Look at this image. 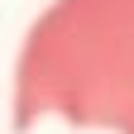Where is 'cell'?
Listing matches in <instances>:
<instances>
[{
  "mask_svg": "<svg viewBox=\"0 0 134 134\" xmlns=\"http://www.w3.org/2000/svg\"><path fill=\"white\" fill-rule=\"evenodd\" d=\"M14 134L38 120L134 134V0H53L14 62Z\"/></svg>",
  "mask_w": 134,
  "mask_h": 134,
  "instance_id": "cell-1",
  "label": "cell"
}]
</instances>
